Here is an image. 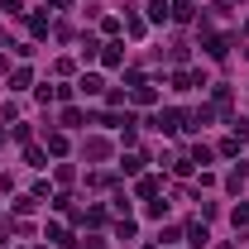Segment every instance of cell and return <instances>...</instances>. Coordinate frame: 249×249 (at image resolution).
Masks as SVG:
<instances>
[{
    "mask_svg": "<svg viewBox=\"0 0 249 249\" xmlns=\"http://www.w3.org/2000/svg\"><path fill=\"white\" fill-rule=\"evenodd\" d=\"M168 15H173V10H168V5H163V0H154V5H149V19H154V24H163V19H168Z\"/></svg>",
    "mask_w": 249,
    "mask_h": 249,
    "instance_id": "1",
    "label": "cell"
},
{
    "mask_svg": "<svg viewBox=\"0 0 249 249\" xmlns=\"http://www.w3.org/2000/svg\"><path fill=\"white\" fill-rule=\"evenodd\" d=\"M101 87H106L101 77H82V96H96V91H101Z\"/></svg>",
    "mask_w": 249,
    "mask_h": 249,
    "instance_id": "2",
    "label": "cell"
},
{
    "mask_svg": "<svg viewBox=\"0 0 249 249\" xmlns=\"http://www.w3.org/2000/svg\"><path fill=\"white\" fill-rule=\"evenodd\" d=\"M168 10H173V19H192V5H187V0H178V5H168Z\"/></svg>",
    "mask_w": 249,
    "mask_h": 249,
    "instance_id": "3",
    "label": "cell"
},
{
    "mask_svg": "<svg viewBox=\"0 0 249 249\" xmlns=\"http://www.w3.org/2000/svg\"><path fill=\"white\" fill-rule=\"evenodd\" d=\"M235 225H249V206H235Z\"/></svg>",
    "mask_w": 249,
    "mask_h": 249,
    "instance_id": "4",
    "label": "cell"
}]
</instances>
